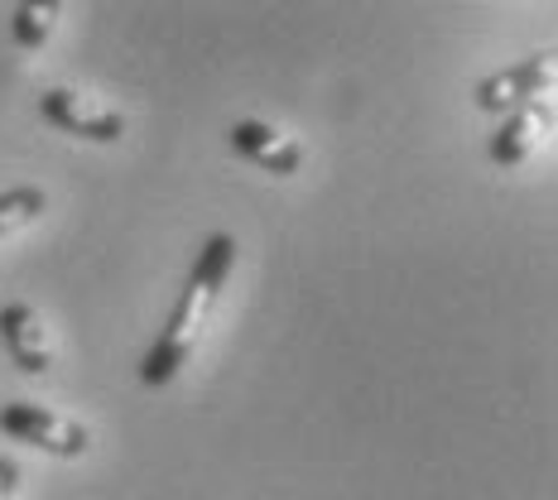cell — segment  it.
I'll return each instance as SVG.
<instances>
[{
	"label": "cell",
	"instance_id": "cell-8",
	"mask_svg": "<svg viewBox=\"0 0 558 500\" xmlns=\"http://www.w3.org/2000/svg\"><path fill=\"white\" fill-rule=\"evenodd\" d=\"M53 20H58V5H15L10 10V39L20 49H44L53 39Z\"/></svg>",
	"mask_w": 558,
	"mask_h": 500
},
{
	"label": "cell",
	"instance_id": "cell-4",
	"mask_svg": "<svg viewBox=\"0 0 558 500\" xmlns=\"http://www.w3.org/2000/svg\"><path fill=\"white\" fill-rule=\"evenodd\" d=\"M39 115L53 125V131L73 135V139H87V145H116L125 135V115L101 107V101L83 97L73 87H49L39 97Z\"/></svg>",
	"mask_w": 558,
	"mask_h": 500
},
{
	"label": "cell",
	"instance_id": "cell-9",
	"mask_svg": "<svg viewBox=\"0 0 558 500\" xmlns=\"http://www.w3.org/2000/svg\"><path fill=\"white\" fill-rule=\"evenodd\" d=\"M44 207H49L44 188H10V193H0V241H5L10 231L29 227L34 217H44Z\"/></svg>",
	"mask_w": 558,
	"mask_h": 500
},
{
	"label": "cell",
	"instance_id": "cell-3",
	"mask_svg": "<svg viewBox=\"0 0 558 500\" xmlns=\"http://www.w3.org/2000/svg\"><path fill=\"white\" fill-rule=\"evenodd\" d=\"M549 92H554V49H544V53H530L520 63L501 68V73H486L472 87V101L486 115H510V111L530 107V101L549 97Z\"/></svg>",
	"mask_w": 558,
	"mask_h": 500
},
{
	"label": "cell",
	"instance_id": "cell-10",
	"mask_svg": "<svg viewBox=\"0 0 558 500\" xmlns=\"http://www.w3.org/2000/svg\"><path fill=\"white\" fill-rule=\"evenodd\" d=\"M20 491V462L15 458H0V500H10Z\"/></svg>",
	"mask_w": 558,
	"mask_h": 500
},
{
	"label": "cell",
	"instance_id": "cell-7",
	"mask_svg": "<svg viewBox=\"0 0 558 500\" xmlns=\"http://www.w3.org/2000/svg\"><path fill=\"white\" fill-rule=\"evenodd\" d=\"M554 131V101L539 97L530 101V107L501 115V131L492 135V145H486V155H492L496 169H520L525 159L534 155V145H539V135Z\"/></svg>",
	"mask_w": 558,
	"mask_h": 500
},
{
	"label": "cell",
	"instance_id": "cell-2",
	"mask_svg": "<svg viewBox=\"0 0 558 500\" xmlns=\"http://www.w3.org/2000/svg\"><path fill=\"white\" fill-rule=\"evenodd\" d=\"M0 434L15 438L25 448H39L49 458H83L92 448V434L77 418L49 410V404H34V400H10L0 404Z\"/></svg>",
	"mask_w": 558,
	"mask_h": 500
},
{
	"label": "cell",
	"instance_id": "cell-1",
	"mask_svg": "<svg viewBox=\"0 0 558 500\" xmlns=\"http://www.w3.org/2000/svg\"><path fill=\"white\" fill-rule=\"evenodd\" d=\"M231 270H236V236L213 231V236L203 241V251H197L189 284H183L169 322L159 328V337L145 352V362H140V380H145L149 390L169 386V380L189 366V356L197 352V342H203V332H207V318H213V308L222 304V289H227Z\"/></svg>",
	"mask_w": 558,
	"mask_h": 500
},
{
	"label": "cell",
	"instance_id": "cell-5",
	"mask_svg": "<svg viewBox=\"0 0 558 500\" xmlns=\"http://www.w3.org/2000/svg\"><path fill=\"white\" fill-rule=\"evenodd\" d=\"M0 346L25 376H49L53 370V337L49 322L29 304H5L0 308Z\"/></svg>",
	"mask_w": 558,
	"mask_h": 500
},
{
	"label": "cell",
	"instance_id": "cell-6",
	"mask_svg": "<svg viewBox=\"0 0 558 500\" xmlns=\"http://www.w3.org/2000/svg\"><path fill=\"white\" fill-rule=\"evenodd\" d=\"M227 145L236 149L241 159H251L255 169L275 173V179H289V173H299V164H304V145L265 121H236L227 131Z\"/></svg>",
	"mask_w": 558,
	"mask_h": 500
}]
</instances>
